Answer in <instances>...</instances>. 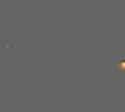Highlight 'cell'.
<instances>
[{
	"label": "cell",
	"instance_id": "obj_1",
	"mask_svg": "<svg viewBox=\"0 0 125 112\" xmlns=\"http://www.w3.org/2000/svg\"><path fill=\"white\" fill-rule=\"evenodd\" d=\"M118 68H119V70L125 71V59H120L118 62Z\"/></svg>",
	"mask_w": 125,
	"mask_h": 112
}]
</instances>
